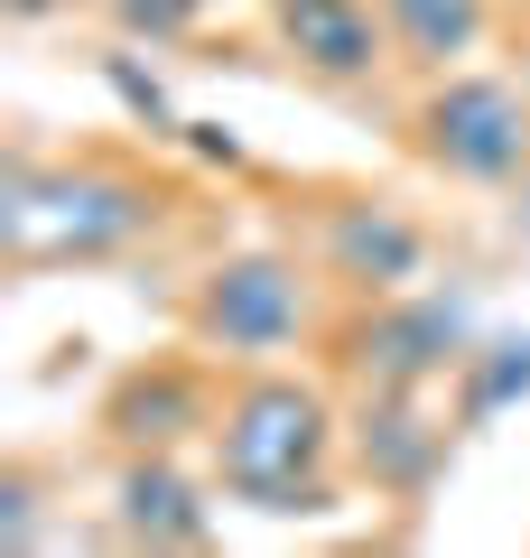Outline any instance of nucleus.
I'll use <instances>...</instances> for the list:
<instances>
[{"label": "nucleus", "mask_w": 530, "mask_h": 558, "mask_svg": "<svg viewBox=\"0 0 530 558\" xmlns=\"http://www.w3.org/2000/svg\"><path fill=\"white\" fill-rule=\"evenodd\" d=\"M335 400L298 373H242L215 410V475L252 512H335Z\"/></svg>", "instance_id": "1"}, {"label": "nucleus", "mask_w": 530, "mask_h": 558, "mask_svg": "<svg viewBox=\"0 0 530 558\" xmlns=\"http://www.w3.org/2000/svg\"><path fill=\"white\" fill-rule=\"evenodd\" d=\"M168 196L149 178L112 159H75V168H38V159H10V196H0V242H10V270L38 279L65 270V260H112L131 252L140 233H158Z\"/></svg>", "instance_id": "2"}, {"label": "nucleus", "mask_w": 530, "mask_h": 558, "mask_svg": "<svg viewBox=\"0 0 530 558\" xmlns=\"http://www.w3.org/2000/svg\"><path fill=\"white\" fill-rule=\"evenodd\" d=\"M410 149L456 186H521L530 178V84L447 65L410 112Z\"/></svg>", "instance_id": "3"}, {"label": "nucleus", "mask_w": 530, "mask_h": 558, "mask_svg": "<svg viewBox=\"0 0 530 558\" xmlns=\"http://www.w3.org/2000/svg\"><path fill=\"white\" fill-rule=\"evenodd\" d=\"M316 326V279L289 252H233L186 289V336L224 363H270Z\"/></svg>", "instance_id": "4"}, {"label": "nucleus", "mask_w": 530, "mask_h": 558, "mask_svg": "<svg viewBox=\"0 0 530 558\" xmlns=\"http://www.w3.org/2000/svg\"><path fill=\"white\" fill-rule=\"evenodd\" d=\"M466 299L447 289H400V299H373L363 317L335 336V373H353L363 391H429V381L466 373Z\"/></svg>", "instance_id": "5"}, {"label": "nucleus", "mask_w": 530, "mask_h": 558, "mask_svg": "<svg viewBox=\"0 0 530 558\" xmlns=\"http://www.w3.org/2000/svg\"><path fill=\"white\" fill-rule=\"evenodd\" d=\"M316 270L335 289H353V299H400L429 270V223L392 196H345L316 223Z\"/></svg>", "instance_id": "6"}, {"label": "nucleus", "mask_w": 530, "mask_h": 558, "mask_svg": "<svg viewBox=\"0 0 530 558\" xmlns=\"http://www.w3.org/2000/svg\"><path fill=\"white\" fill-rule=\"evenodd\" d=\"M270 38L289 65H308L316 84H373L400 57L382 0H270Z\"/></svg>", "instance_id": "7"}, {"label": "nucleus", "mask_w": 530, "mask_h": 558, "mask_svg": "<svg viewBox=\"0 0 530 558\" xmlns=\"http://www.w3.org/2000/svg\"><path fill=\"white\" fill-rule=\"evenodd\" d=\"M215 381L196 373V363H140V373L112 381V400H103V428H112L131 457H158V447L196 438V428H215Z\"/></svg>", "instance_id": "8"}, {"label": "nucleus", "mask_w": 530, "mask_h": 558, "mask_svg": "<svg viewBox=\"0 0 530 558\" xmlns=\"http://www.w3.org/2000/svg\"><path fill=\"white\" fill-rule=\"evenodd\" d=\"M353 465L382 484V494H429L437 465H447V418L419 410V391H373L353 418Z\"/></svg>", "instance_id": "9"}, {"label": "nucleus", "mask_w": 530, "mask_h": 558, "mask_svg": "<svg viewBox=\"0 0 530 558\" xmlns=\"http://www.w3.org/2000/svg\"><path fill=\"white\" fill-rule=\"evenodd\" d=\"M112 512H121V539H131V549H205V539H215V512H205V494L168 465V447L121 465Z\"/></svg>", "instance_id": "10"}, {"label": "nucleus", "mask_w": 530, "mask_h": 558, "mask_svg": "<svg viewBox=\"0 0 530 558\" xmlns=\"http://www.w3.org/2000/svg\"><path fill=\"white\" fill-rule=\"evenodd\" d=\"M382 20H392V47L429 75H447L456 57H474L493 28V0H382Z\"/></svg>", "instance_id": "11"}, {"label": "nucleus", "mask_w": 530, "mask_h": 558, "mask_svg": "<svg viewBox=\"0 0 530 558\" xmlns=\"http://www.w3.org/2000/svg\"><path fill=\"white\" fill-rule=\"evenodd\" d=\"M511 391H530V344H503V363L466 354V418H493Z\"/></svg>", "instance_id": "12"}, {"label": "nucleus", "mask_w": 530, "mask_h": 558, "mask_svg": "<svg viewBox=\"0 0 530 558\" xmlns=\"http://www.w3.org/2000/svg\"><path fill=\"white\" fill-rule=\"evenodd\" d=\"M112 20L131 28V38H149V47H168V38H186V28L205 20V0H112Z\"/></svg>", "instance_id": "13"}, {"label": "nucleus", "mask_w": 530, "mask_h": 558, "mask_svg": "<svg viewBox=\"0 0 530 558\" xmlns=\"http://www.w3.org/2000/svg\"><path fill=\"white\" fill-rule=\"evenodd\" d=\"M521 223H530V178H521Z\"/></svg>", "instance_id": "14"}]
</instances>
